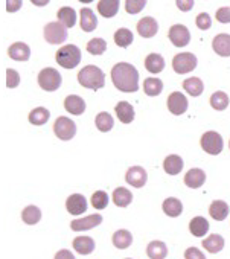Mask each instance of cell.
Wrapping results in <instances>:
<instances>
[{
  "instance_id": "6da1fadb",
  "label": "cell",
  "mask_w": 230,
  "mask_h": 259,
  "mask_svg": "<svg viewBox=\"0 0 230 259\" xmlns=\"http://www.w3.org/2000/svg\"><path fill=\"white\" fill-rule=\"evenodd\" d=\"M111 81L118 90L133 93L139 90V72L130 63H118L111 69Z\"/></svg>"
},
{
  "instance_id": "7a4b0ae2",
  "label": "cell",
  "mask_w": 230,
  "mask_h": 259,
  "mask_svg": "<svg viewBox=\"0 0 230 259\" xmlns=\"http://www.w3.org/2000/svg\"><path fill=\"white\" fill-rule=\"evenodd\" d=\"M78 81L85 89L99 90L105 85V75L98 66H85L79 70Z\"/></svg>"
},
{
  "instance_id": "3957f363",
  "label": "cell",
  "mask_w": 230,
  "mask_h": 259,
  "mask_svg": "<svg viewBox=\"0 0 230 259\" xmlns=\"http://www.w3.org/2000/svg\"><path fill=\"white\" fill-rule=\"evenodd\" d=\"M55 60L64 69H75L81 63V51L75 45L63 46L61 49H58Z\"/></svg>"
},
{
  "instance_id": "277c9868",
  "label": "cell",
  "mask_w": 230,
  "mask_h": 259,
  "mask_svg": "<svg viewBox=\"0 0 230 259\" xmlns=\"http://www.w3.org/2000/svg\"><path fill=\"white\" fill-rule=\"evenodd\" d=\"M61 82H63V78H61L60 72L52 67H46L38 73V85L46 92L58 90Z\"/></svg>"
},
{
  "instance_id": "5b68a950",
  "label": "cell",
  "mask_w": 230,
  "mask_h": 259,
  "mask_svg": "<svg viewBox=\"0 0 230 259\" xmlns=\"http://www.w3.org/2000/svg\"><path fill=\"white\" fill-rule=\"evenodd\" d=\"M54 133L61 141H70L76 135V123L66 116H60L54 123Z\"/></svg>"
},
{
  "instance_id": "8992f818",
  "label": "cell",
  "mask_w": 230,
  "mask_h": 259,
  "mask_svg": "<svg viewBox=\"0 0 230 259\" xmlns=\"http://www.w3.org/2000/svg\"><path fill=\"white\" fill-rule=\"evenodd\" d=\"M197 57L191 52H183V54H177L172 58V69L175 70V73L178 75H185L192 72L197 67Z\"/></svg>"
},
{
  "instance_id": "52a82bcc",
  "label": "cell",
  "mask_w": 230,
  "mask_h": 259,
  "mask_svg": "<svg viewBox=\"0 0 230 259\" xmlns=\"http://www.w3.org/2000/svg\"><path fill=\"white\" fill-rule=\"evenodd\" d=\"M67 38V29L60 22H51L44 26V40L49 45H61Z\"/></svg>"
},
{
  "instance_id": "ba28073f",
  "label": "cell",
  "mask_w": 230,
  "mask_h": 259,
  "mask_svg": "<svg viewBox=\"0 0 230 259\" xmlns=\"http://www.w3.org/2000/svg\"><path fill=\"white\" fill-rule=\"evenodd\" d=\"M222 147H224V142H222V138H221L219 133L207 132V133L203 135V138H201V148L207 154L216 156V154H219L222 151Z\"/></svg>"
},
{
  "instance_id": "9c48e42d",
  "label": "cell",
  "mask_w": 230,
  "mask_h": 259,
  "mask_svg": "<svg viewBox=\"0 0 230 259\" xmlns=\"http://www.w3.org/2000/svg\"><path fill=\"white\" fill-rule=\"evenodd\" d=\"M168 37L171 40V43L177 48H185L189 45L191 41V32L185 25H174L169 28Z\"/></svg>"
},
{
  "instance_id": "30bf717a",
  "label": "cell",
  "mask_w": 230,
  "mask_h": 259,
  "mask_svg": "<svg viewBox=\"0 0 230 259\" xmlns=\"http://www.w3.org/2000/svg\"><path fill=\"white\" fill-rule=\"evenodd\" d=\"M168 108L175 116L183 114L188 110V98L183 93H180V92L171 93L169 98H168Z\"/></svg>"
},
{
  "instance_id": "8fae6325",
  "label": "cell",
  "mask_w": 230,
  "mask_h": 259,
  "mask_svg": "<svg viewBox=\"0 0 230 259\" xmlns=\"http://www.w3.org/2000/svg\"><path fill=\"white\" fill-rule=\"evenodd\" d=\"M125 180L134 188H144L147 185L148 174L142 166H131L125 174Z\"/></svg>"
},
{
  "instance_id": "7c38bea8",
  "label": "cell",
  "mask_w": 230,
  "mask_h": 259,
  "mask_svg": "<svg viewBox=\"0 0 230 259\" xmlns=\"http://www.w3.org/2000/svg\"><path fill=\"white\" fill-rule=\"evenodd\" d=\"M66 209L70 215H81L87 210V200L81 194H73L66 200Z\"/></svg>"
},
{
  "instance_id": "4fadbf2b",
  "label": "cell",
  "mask_w": 230,
  "mask_h": 259,
  "mask_svg": "<svg viewBox=\"0 0 230 259\" xmlns=\"http://www.w3.org/2000/svg\"><path fill=\"white\" fill-rule=\"evenodd\" d=\"M102 223V217L99 213H95V215H88L85 218H79V220H73L70 223V227L72 230L75 232H82V230H90L96 226H99Z\"/></svg>"
},
{
  "instance_id": "5bb4252c",
  "label": "cell",
  "mask_w": 230,
  "mask_h": 259,
  "mask_svg": "<svg viewBox=\"0 0 230 259\" xmlns=\"http://www.w3.org/2000/svg\"><path fill=\"white\" fill-rule=\"evenodd\" d=\"M159 31V25L153 17H144L142 20H139L137 23V32L141 37L144 38H151L157 34Z\"/></svg>"
},
{
  "instance_id": "9a60e30c",
  "label": "cell",
  "mask_w": 230,
  "mask_h": 259,
  "mask_svg": "<svg viewBox=\"0 0 230 259\" xmlns=\"http://www.w3.org/2000/svg\"><path fill=\"white\" fill-rule=\"evenodd\" d=\"M8 55L14 61H28L31 57V49L26 43H14L8 48Z\"/></svg>"
},
{
  "instance_id": "2e32d148",
  "label": "cell",
  "mask_w": 230,
  "mask_h": 259,
  "mask_svg": "<svg viewBox=\"0 0 230 259\" xmlns=\"http://www.w3.org/2000/svg\"><path fill=\"white\" fill-rule=\"evenodd\" d=\"M64 108L75 116H81L85 111V102L81 96L78 95H69L64 99Z\"/></svg>"
},
{
  "instance_id": "e0dca14e",
  "label": "cell",
  "mask_w": 230,
  "mask_h": 259,
  "mask_svg": "<svg viewBox=\"0 0 230 259\" xmlns=\"http://www.w3.org/2000/svg\"><path fill=\"white\" fill-rule=\"evenodd\" d=\"M204 182H206V174H204V171L200 169V168H192V169H189V171L186 172V176H185V183H186V186H189V188H192V189L201 188V186L204 185Z\"/></svg>"
},
{
  "instance_id": "ac0fdd59",
  "label": "cell",
  "mask_w": 230,
  "mask_h": 259,
  "mask_svg": "<svg viewBox=\"0 0 230 259\" xmlns=\"http://www.w3.org/2000/svg\"><path fill=\"white\" fill-rule=\"evenodd\" d=\"M212 48L219 57H230V35L218 34L212 41Z\"/></svg>"
},
{
  "instance_id": "d6986e66",
  "label": "cell",
  "mask_w": 230,
  "mask_h": 259,
  "mask_svg": "<svg viewBox=\"0 0 230 259\" xmlns=\"http://www.w3.org/2000/svg\"><path fill=\"white\" fill-rule=\"evenodd\" d=\"M119 0H99L98 4V13L105 17V19H111L118 14L119 11Z\"/></svg>"
},
{
  "instance_id": "ffe728a7",
  "label": "cell",
  "mask_w": 230,
  "mask_h": 259,
  "mask_svg": "<svg viewBox=\"0 0 230 259\" xmlns=\"http://www.w3.org/2000/svg\"><path fill=\"white\" fill-rule=\"evenodd\" d=\"M114 111H116L118 119H119L122 123H130V122H133V120H134V116H136L134 108H133L127 101L118 102V105L114 107Z\"/></svg>"
},
{
  "instance_id": "44dd1931",
  "label": "cell",
  "mask_w": 230,
  "mask_h": 259,
  "mask_svg": "<svg viewBox=\"0 0 230 259\" xmlns=\"http://www.w3.org/2000/svg\"><path fill=\"white\" fill-rule=\"evenodd\" d=\"M183 166H185V162H183V159H181L180 156H177V154H171V156H168V157L163 160V169H165L166 174H169V176H177V174H180L181 169H183Z\"/></svg>"
},
{
  "instance_id": "7402d4cb",
  "label": "cell",
  "mask_w": 230,
  "mask_h": 259,
  "mask_svg": "<svg viewBox=\"0 0 230 259\" xmlns=\"http://www.w3.org/2000/svg\"><path fill=\"white\" fill-rule=\"evenodd\" d=\"M79 16H81L79 25H81V29H82L84 32H91V31L96 29V26H98V19H96V16L93 14L91 10L82 8L81 13H79Z\"/></svg>"
},
{
  "instance_id": "603a6c76",
  "label": "cell",
  "mask_w": 230,
  "mask_h": 259,
  "mask_svg": "<svg viewBox=\"0 0 230 259\" xmlns=\"http://www.w3.org/2000/svg\"><path fill=\"white\" fill-rule=\"evenodd\" d=\"M228 210H230L228 204H227L225 201H222V200H215V201H212V204H210V207H209L210 217H212L213 220H216V221L225 220L227 215H228Z\"/></svg>"
},
{
  "instance_id": "cb8c5ba5",
  "label": "cell",
  "mask_w": 230,
  "mask_h": 259,
  "mask_svg": "<svg viewBox=\"0 0 230 259\" xmlns=\"http://www.w3.org/2000/svg\"><path fill=\"white\" fill-rule=\"evenodd\" d=\"M189 230L194 236L203 238L209 232V221L204 217H195L189 223Z\"/></svg>"
},
{
  "instance_id": "d4e9b609",
  "label": "cell",
  "mask_w": 230,
  "mask_h": 259,
  "mask_svg": "<svg viewBox=\"0 0 230 259\" xmlns=\"http://www.w3.org/2000/svg\"><path fill=\"white\" fill-rule=\"evenodd\" d=\"M147 254L150 259H165L168 256V247L162 241H151L147 247Z\"/></svg>"
},
{
  "instance_id": "484cf974",
  "label": "cell",
  "mask_w": 230,
  "mask_h": 259,
  "mask_svg": "<svg viewBox=\"0 0 230 259\" xmlns=\"http://www.w3.org/2000/svg\"><path fill=\"white\" fill-rule=\"evenodd\" d=\"M131 244H133V235L128 230L121 229L113 233V245L114 247L124 250V248H128Z\"/></svg>"
},
{
  "instance_id": "4316f807",
  "label": "cell",
  "mask_w": 230,
  "mask_h": 259,
  "mask_svg": "<svg viewBox=\"0 0 230 259\" xmlns=\"http://www.w3.org/2000/svg\"><path fill=\"white\" fill-rule=\"evenodd\" d=\"M145 67L150 73H160L165 69V60L159 54H150L145 58Z\"/></svg>"
},
{
  "instance_id": "83f0119b",
  "label": "cell",
  "mask_w": 230,
  "mask_h": 259,
  "mask_svg": "<svg viewBox=\"0 0 230 259\" xmlns=\"http://www.w3.org/2000/svg\"><path fill=\"white\" fill-rule=\"evenodd\" d=\"M203 247L209 253H218L224 248V238L218 233H212L206 239H203Z\"/></svg>"
},
{
  "instance_id": "f1b7e54d",
  "label": "cell",
  "mask_w": 230,
  "mask_h": 259,
  "mask_svg": "<svg viewBox=\"0 0 230 259\" xmlns=\"http://www.w3.org/2000/svg\"><path fill=\"white\" fill-rule=\"evenodd\" d=\"M73 248L79 254H90L95 250V241L90 236H78L73 239Z\"/></svg>"
},
{
  "instance_id": "f546056e",
  "label": "cell",
  "mask_w": 230,
  "mask_h": 259,
  "mask_svg": "<svg viewBox=\"0 0 230 259\" xmlns=\"http://www.w3.org/2000/svg\"><path fill=\"white\" fill-rule=\"evenodd\" d=\"M133 201V194L127 188H118L113 192V203L118 207H127Z\"/></svg>"
},
{
  "instance_id": "4dcf8cb0",
  "label": "cell",
  "mask_w": 230,
  "mask_h": 259,
  "mask_svg": "<svg viewBox=\"0 0 230 259\" xmlns=\"http://www.w3.org/2000/svg\"><path fill=\"white\" fill-rule=\"evenodd\" d=\"M162 207H163V212H165L168 217H172V218L181 215V212H183V204H181V201H180L178 198H174V197L166 198V200L163 201V206H162Z\"/></svg>"
},
{
  "instance_id": "1f68e13d",
  "label": "cell",
  "mask_w": 230,
  "mask_h": 259,
  "mask_svg": "<svg viewBox=\"0 0 230 259\" xmlns=\"http://www.w3.org/2000/svg\"><path fill=\"white\" fill-rule=\"evenodd\" d=\"M58 20L60 23H63L66 28H73L76 23V11L70 7H63L58 11Z\"/></svg>"
},
{
  "instance_id": "d6a6232c",
  "label": "cell",
  "mask_w": 230,
  "mask_h": 259,
  "mask_svg": "<svg viewBox=\"0 0 230 259\" xmlns=\"http://www.w3.org/2000/svg\"><path fill=\"white\" fill-rule=\"evenodd\" d=\"M183 89L191 95V96H200L204 90V84L200 78H188L183 81Z\"/></svg>"
},
{
  "instance_id": "836d02e7",
  "label": "cell",
  "mask_w": 230,
  "mask_h": 259,
  "mask_svg": "<svg viewBox=\"0 0 230 259\" xmlns=\"http://www.w3.org/2000/svg\"><path fill=\"white\" fill-rule=\"evenodd\" d=\"M51 117V111L44 107H37L29 113V122L32 125H44Z\"/></svg>"
},
{
  "instance_id": "e575fe53",
  "label": "cell",
  "mask_w": 230,
  "mask_h": 259,
  "mask_svg": "<svg viewBox=\"0 0 230 259\" xmlns=\"http://www.w3.org/2000/svg\"><path fill=\"white\" fill-rule=\"evenodd\" d=\"M95 123H96V128L99 130V132H102V133H107V132H110V130L113 128V125H114V120H113V116H111L110 113H107V111H102V113H99V114L96 116V119H95Z\"/></svg>"
},
{
  "instance_id": "d590c367",
  "label": "cell",
  "mask_w": 230,
  "mask_h": 259,
  "mask_svg": "<svg viewBox=\"0 0 230 259\" xmlns=\"http://www.w3.org/2000/svg\"><path fill=\"white\" fill-rule=\"evenodd\" d=\"M144 90L148 96H159L163 90V82L159 78H147L144 81Z\"/></svg>"
},
{
  "instance_id": "8d00e7d4",
  "label": "cell",
  "mask_w": 230,
  "mask_h": 259,
  "mask_svg": "<svg viewBox=\"0 0 230 259\" xmlns=\"http://www.w3.org/2000/svg\"><path fill=\"white\" fill-rule=\"evenodd\" d=\"M114 43L119 48H128L133 43V32L127 28H121L114 32Z\"/></svg>"
},
{
  "instance_id": "74e56055",
  "label": "cell",
  "mask_w": 230,
  "mask_h": 259,
  "mask_svg": "<svg viewBox=\"0 0 230 259\" xmlns=\"http://www.w3.org/2000/svg\"><path fill=\"white\" fill-rule=\"evenodd\" d=\"M22 220H23L26 224H29V226L37 224V223L41 220V210H40L37 206H28V207H25L23 212H22Z\"/></svg>"
},
{
  "instance_id": "f35d334b",
  "label": "cell",
  "mask_w": 230,
  "mask_h": 259,
  "mask_svg": "<svg viewBox=\"0 0 230 259\" xmlns=\"http://www.w3.org/2000/svg\"><path fill=\"white\" fill-rule=\"evenodd\" d=\"M228 102H230V99H228L227 93H224V92H215L210 96V105H212V108H215L218 111L225 110L227 105H228Z\"/></svg>"
},
{
  "instance_id": "ab89813d",
  "label": "cell",
  "mask_w": 230,
  "mask_h": 259,
  "mask_svg": "<svg viewBox=\"0 0 230 259\" xmlns=\"http://www.w3.org/2000/svg\"><path fill=\"white\" fill-rule=\"evenodd\" d=\"M107 49V43L102 38H93L87 43V51L91 55H102Z\"/></svg>"
},
{
  "instance_id": "60d3db41",
  "label": "cell",
  "mask_w": 230,
  "mask_h": 259,
  "mask_svg": "<svg viewBox=\"0 0 230 259\" xmlns=\"http://www.w3.org/2000/svg\"><path fill=\"white\" fill-rule=\"evenodd\" d=\"M91 206L95 207V209H98V210H101V209H105L107 207V204H108V195H107V192H104V191H96L93 195H91Z\"/></svg>"
},
{
  "instance_id": "b9f144b4",
  "label": "cell",
  "mask_w": 230,
  "mask_h": 259,
  "mask_svg": "<svg viewBox=\"0 0 230 259\" xmlns=\"http://www.w3.org/2000/svg\"><path fill=\"white\" fill-rule=\"evenodd\" d=\"M147 5V0H125V11L128 14H139Z\"/></svg>"
},
{
  "instance_id": "7bdbcfd3",
  "label": "cell",
  "mask_w": 230,
  "mask_h": 259,
  "mask_svg": "<svg viewBox=\"0 0 230 259\" xmlns=\"http://www.w3.org/2000/svg\"><path fill=\"white\" fill-rule=\"evenodd\" d=\"M195 23H197L198 29H201V31H207V29L212 26V19H210V16H209L207 13H201V14H198V16H197Z\"/></svg>"
},
{
  "instance_id": "ee69618b",
  "label": "cell",
  "mask_w": 230,
  "mask_h": 259,
  "mask_svg": "<svg viewBox=\"0 0 230 259\" xmlns=\"http://www.w3.org/2000/svg\"><path fill=\"white\" fill-rule=\"evenodd\" d=\"M19 84H20V75L17 73V70L8 69L7 70V85H8V89H16Z\"/></svg>"
},
{
  "instance_id": "f6af8a7d",
  "label": "cell",
  "mask_w": 230,
  "mask_h": 259,
  "mask_svg": "<svg viewBox=\"0 0 230 259\" xmlns=\"http://www.w3.org/2000/svg\"><path fill=\"white\" fill-rule=\"evenodd\" d=\"M185 259H206L203 251L197 247H189L185 251Z\"/></svg>"
},
{
  "instance_id": "bcb514c9",
  "label": "cell",
  "mask_w": 230,
  "mask_h": 259,
  "mask_svg": "<svg viewBox=\"0 0 230 259\" xmlns=\"http://www.w3.org/2000/svg\"><path fill=\"white\" fill-rule=\"evenodd\" d=\"M216 20L219 23H230V8L224 7L216 11Z\"/></svg>"
},
{
  "instance_id": "7dc6e473",
  "label": "cell",
  "mask_w": 230,
  "mask_h": 259,
  "mask_svg": "<svg viewBox=\"0 0 230 259\" xmlns=\"http://www.w3.org/2000/svg\"><path fill=\"white\" fill-rule=\"evenodd\" d=\"M177 8L183 13H188L194 8V0H175Z\"/></svg>"
},
{
  "instance_id": "c3c4849f",
  "label": "cell",
  "mask_w": 230,
  "mask_h": 259,
  "mask_svg": "<svg viewBox=\"0 0 230 259\" xmlns=\"http://www.w3.org/2000/svg\"><path fill=\"white\" fill-rule=\"evenodd\" d=\"M23 5V0H7V11L17 13Z\"/></svg>"
},
{
  "instance_id": "681fc988",
  "label": "cell",
  "mask_w": 230,
  "mask_h": 259,
  "mask_svg": "<svg viewBox=\"0 0 230 259\" xmlns=\"http://www.w3.org/2000/svg\"><path fill=\"white\" fill-rule=\"evenodd\" d=\"M54 259H75V256L72 254V251H69V250L63 248V250L57 251V254H55V257H54Z\"/></svg>"
},
{
  "instance_id": "f907efd6",
  "label": "cell",
  "mask_w": 230,
  "mask_h": 259,
  "mask_svg": "<svg viewBox=\"0 0 230 259\" xmlns=\"http://www.w3.org/2000/svg\"><path fill=\"white\" fill-rule=\"evenodd\" d=\"M51 0H31V4L35 5V7H46Z\"/></svg>"
},
{
  "instance_id": "816d5d0a",
  "label": "cell",
  "mask_w": 230,
  "mask_h": 259,
  "mask_svg": "<svg viewBox=\"0 0 230 259\" xmlns=\"http://www.w3.org/2000/svg\"><path fill=\"white\" fill-rule=\"evenodd\" d=\"M78 2H81V4H91L93 0H78Z\"/></svg>"
},
{
  "instance_id": "f5cc1de1",
  "label": "cell",
  "mask_w": 230,
  "mask_h": 259,
  "mask_svg": "<svg viewBox=\"0 0 230 259\" xmlns=\"http://www.w3.org/2000/svg\"><path fill=\"white\" fill-rule=\"evenodd\" d=\"M228 147H230V142H228Z\"/></svg>"
},
{
  "instance_id": "db71d44e",
  "label": "cell",
  "mask_w": 230,
  "mask_h": 259,
  "mask_svg": "<svg viewBox=\"0 0 230 259\" xmlns=\"http://www.w3.org/2000/svg\"><path fill=\"white\" fill-rule=\"evenodd\" d=\"M127 259H130V257H127Z\"/></svg>"
}]
</instances>
